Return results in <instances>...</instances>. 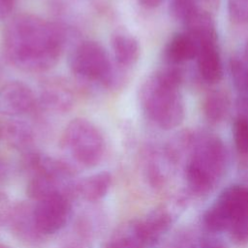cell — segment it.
Listing matches in <instances>:
<instances>
[{
    "instance_id": "8",
    "label": "cell",
    "mask_w": 248,
    "mask_h": 248,
    "mask_svg": "<svg viewBox=\"0 0 248 248\" xmlns=\"http://www.w3.org/2000/svg\"><path fill=\"white\" fill-rule=\"evenodd\" d=\"M39 107L33 90L24 82L11 80L0 88V114L19 119L34 114Z\"/></svg>"
},
{
    "instance_id": "1",
    "label": "cell",
    "mask_w": 248,
    "mask_h": 248,
    "mask_svg": "<svg viewBox=\"0 0 248 248\" xmlns=\"http://www.w3.org/2000/svg\"><path fill=\"white\" fill-rule=\"evenodd\" d=\"M66 39L61 25L33 14H18L4 28L3 53L11 65L21 71L46 72L58 62Z\"/></svg>"
},
{
    "instance_id": "19",
    "label": "cell",
    "mask_w": 248,
    "mask_h": 248,
    "mask_svg": "<svg viewBox=\"0 0 248 248\" xmlns=\"http://www.w3.org/2000/svg\"><path fill=\"white\" fill-rule=\"evenodd\" d=\"M105 248H148L138 225V220L119 225L110 234Z\"/></svg>"
},
{
    "instance_id": "14",
    "label": "cell",
    "mask_w": 248,
    "mask_h": 248,
    "mask_svg": "<svg viewBox=\"0 0 248 248\" xmlns=\"http://www.w3.org/2000/svg\"><path fill=\"white\" fill-rule=\"evenodd\" d=\"M140 232L147 245L152 247L158 245L161 238L171 226V218L164 209H154L143 219L138 220Z\"/></svg>"
},
{
    "instance_id": "29",
    "label": "cell",
    "mask_w": 248,
    "mask_h": 248,
    "mask_svg": "<svg viewBox=\"0 0 248 248\" xmlns=\"http://www.w3.org/2000/svg\"><path fill=\"white\" fill-rule=\"evenodd\" d=\"M140 5L145 9H155L159 7L164 0H138Z\"/></svg>"
},
{
    "instance_id": "2",
    "label": "cell",
    "mask_w": 248,
    "mask_h": 248,
    "mask_svg": "<svg viewBox=\"0 0 248 248\" xmlns=\"http://www.w3.org/2000/svg\"><path fill=\"white\" fill-rule=\"evenodd\" d=\"M182 81L181 69L168 65L148 77L141 85L140 101L142 110L163 130L173 129L184 120V102L179 92Z\"/></svg>"
},
{
    "instance_id": "23",
    "label": "cell",
    "mask_w": 248,
    "mask_h": 248,
    "mask_svg": "<svg viewBox=\"0 0 248 248\" xmlns=\"http://www.w3.org/2000/svg\"><path fill=\"white\" fill-rule=\"evenodd\" d=\"M231 20L237 25L248 24V0H227Z\"/></svg>"
},
{
    "instance_id": "18",
    "label": "cell",
    "mask_w": 248,
    "mask_h": 248,
    "mask_svg": "<svg viewBox=\"0 0 248 248\" xmlns=\"http://www.w3.org/2000/svg\"><path fill=\"white\" fill-rule=\"evenodd\" d=\"M231 108L229 94L221 89H215L205 95L202 103L203 117L210 124H219L226 119Z\"/></svg>"
},
{
    "instance_id": "28",
    "label": "cell",
    "mask_w": 248,
    "mask_h": 248,
    "mask_svg": "<svg viewBox=\"0 0 248 248\" xmlns=\"http://www.w3.org/2000/svg\"><path fill=\"white\" fill-rule=\"evenodd\" d=\"M16 0H0V18L8 16L15 8Z\"/></svg>"
},
{
    "instance_id": "31",
    "label": "cell",
    "mask_w": 248,
    "mask_h": 248,
    "mask_svg": "<svg viewBox=\"0 0 248 248\" xmlns=\"http://www.w3.org/2000/svg\"><path fill=\"white\" fill-rule=\"evenodd\" d=\"M0 248H10V247H8L6 245H0Z\"/></svg>"
},
{
    "instance_id": "13",
    "label": "cell",
    "mask_w": 248,
    "mask_h": 248,
    "mask_svg": "<svg viewBox=\"0 0 248 248\" xmlns=\"http://www.w3.org/2000/svg\"><path fill=\"white\" fill-rule=\"evenodd\" d=\"M197 67L201 78L207 83H216L223 77V65L217 43L202 44L198 46Z\"/></svg>"
},
{
    "instance_id": "27",
    "label": "cell",
    "mask_w": 248,
    "mask_h": 248,
    "mask_svg": "<svg viewBox=\"0 0 248 248\" xmlns=\"http://www.w3.org/2000/svg\"><path fill=\"white\" fill-rule=\"evenodd\" d=\"M221 0H197L199 8L213 15L219 8Z\"/></svg>"
},
{
    "instance_id": "25",
    "label": "cell",
    "mask_w": 248,
    "mask_h": 248,
    "mask_svg": "<svg viewBox=\"0 0 248 248\" xmlns=\"http://www.w3.org/2000/svg\"><path fill=\"white\" fill-rule=\"evenodd\" d=\"M229 235L236 245H245L248 243V219H241L232 223L229 230Z\"/></svg>"
},
{
    "instance_id": "20",
    "label": "cell",
    "mask_w": 248,
    "mask_h": 248,
    "mask_svg": "<svg viewBox=\"0 0 248 248\" xmlns=\"http://www.w3.org/2000/svg\"><path fill=\"white\" fill-rule=\"evenodd\" d=\"M7 141L16 148H27L34 140L33 130L23 120L13 119L3 128Z\"/></svg>"
},
{
    "instance_id": "6",
    "label": "cell",
    "mask_w": 248,
    "mask_h": 248,
    "mask_svg": "<svg viewBox=\"0 0 248 248\" xmlns=\"http://www.w3.org/2000/svg\"><path fill=\"white\" fill-rule=\"evenodd\" d=\"M63 145L76 163L93 168L103 159L105 140L99 128L90 120L77 117L66 126Z\"/></svg>"
},
{
    "instance_id": "32",
    "label": "cell",
    "mask_w": 248,
    "mask_h": 248,
    "mask_svg": "<svg viewBox=\"0 0 248 248\" xmlns=\"http://www.w3.org/2000/svg\"><path fill=\"white\" fill-rule=\"evenodd\" d=\"M247 90H248V77H247Z\"/></svg>"
},
{
    "instance_id": "5",
    "label": "cell",
    "mask_w": 248,
    "mask_h": 248,
    "mask_svg": "<svg viewBox=\"0 0 248 248\" xmlns=\"http://www.w3.org/2000/svg\"><path fill=\"white\" fill-rule=\"evenodd\" d=\"M32 176L27 185L28 196L38 201L53 194H62L71 198L77 193L78 182H75L71 167L54 158L31 153L27 159Z\"/></svg>"
},
{
    "instance_id": "9",
    "label": "cell",
    "mask_w": 248,
    "mask_h": 248,
    "mask_svg": "<svg viewBox=\"0 0 248 248\" xmlns=\"http://www.w3.org/2000/svg\"><path fill=\"white\" fill-rule=\"evenodd\" d=\"M39 105L48 111L66 113L75 104V94L71 85L60 78H48L40 86Z\"/></svg>"
},
{
    "instance_id": "3",
    "label": "cell",
    "mask_w": 248,
    "mask_h": 248,
    "mask_svg": "<svg viewBox=\"0 0 248 248\" xmlns=\"http://www.w3.org/2000/svg\"><path fill=\"white\" fill-rule=\"evenodd\" d=\"M193 153L186 168V179L193 193L210 192L223 175L228 162L226 146L220 138L201 133L190 139Z\"/></svg>"
},
{
    "instance_id": "11",
    "label": "cell",
    "mask_w": 248,
    "mask_h": 248,
    "mask_svg": "<svg viewBox=\"0 0 248 248\" xmlns=\"http://www.w3.org/2000/svg\"><path fill=\"white\" fill-rule=\"evenodd\" d=\"M113 61L123 70L133 67L140 58V46L138 40L127 31L117 30L110 40Z\"/></svg>"
},
{
    "instance_id": "12",
    "label": "cell",
    "mask_w": 248,
    "mask_h": 248,
    "mask_svg": "<svg viewBox=\"0 0 248 248\" xmlns=\"http://www.w3.org/2000/svg\"><path fill=\"white\" fill-rule=\"evenodd\" d=\"M186 33L198 44L217 43V31L213 15L198 8L184 21Z\"/></svg>"
},
{
    "instance_id": "21",
    "label": "cell",
    "mask_w": 248,
    "mask_h": 248,
    "mask_svg": "<svg viewBox=\"0 0 248 248\" xmlns=\"http://www.w3.org/2000/svg\"><path fill=\"white\" fill-rule=\"evenodd\" d=\"M232 138L236 150L248 154V117L239 115L232 124Z\"/></svg>"
},
{
    "instance_id": "24",
    "label": "cell",
    "mask_w": 248,
    "mask_h": 248,
    "mask_svg": "<svg viewBox=\"0 0 248 248\" xmlns=\"http://www.w3.org/2000/svg\"><path fill=\"white\" fill-rule=\"evenodd\" d=\"M232 78L234 85L239 90H247V77H248V67L239 58L233 57L230 63Z\"/></svg>"
},
{
    "instance_id": "22",
    "label": "cell",
    "mask_w": 248,
    "mask_h": 248,
    "mask_svg": "<svg viewBox=\"0 0 248 248\" xmlns=\"http://www.w3.org/2000/svg\"><path fill=\"white\" fill-rule=\"evenodd\" d=\"M199 8L197 0H169L170 16L182 22Z\"/></svg>"
},
{
    "instance_id": "16",
    "label": "cell",
    "mask_w": 248,
    "mask_h": 248,
    "mask_svg": "<svg viewBox=\"0 0 248 248\" xmlns=\"http://www.w3.org/2000/svg\"><path fill=\"white\" fill-rule=\"evenodd\" d=\"M11 224L14 232L16 233L18 238L28 243H36L44 236L38 231L35 224L33 206L31 207L28 204L21 203L14 209L11 217Z\"/></svg>"
},
{
    "instance_id": "26",
    "label": "cell",
    "mask_w": 248,
    "mask_h": 248,
    "mask_svg": "<svg viewBox=\"0 0 248 248\" xmlns=\"http://www.w3.org/2000/svg\"><path fill=\"white\" fill-rule=\"evenodd\" d=\"M198 248H227V246L220 238L207 235L200 240Z\"/></svg>"
},
{
    "instance_id": "4",
    "label": "cell",
    "mask_w": 248,
    "mask_h": 248,
    "mask_svg": "<svg viewBox=\"0 0 248 248\" xmlns=\"http://www.w3.org/2000/svg\"><path fill=\"white\" fill-rule=\"evenodd\" d=\"M70 68L75 78L84 85L113 89L125 79L126 70L116 66L106 48L95 41H83L73 49Z\"/></svg>"
},
{
    "instance_id": "30",
    "label": "cell",
    "mask_w": 248,
    "mask_h": 248,
    "mask_svg": "<svg viewBox=\"0 0 248 248\" xmlns=\"http://www.w3.org/2000/svg\"><path fill=\"white\" fill-rule=\"evenodd\" d=\"M245 58L248 60V41H247L246 46H245Z\"/></svg>"
},
{
    "instance_id": "15",
    "label": "cell",
    "mask_w": 248,
    "mask_h": 248,
    "mask_svg": "<svg viewBox=\"0 0 248 248\" xmlns=\"http://www.w3.org/2000/svg\"><path fill=\"white\" fill-rule=\"evenodd\" d=\"M198 44L186 32L175 33L170 37L164 49V59L168 65L178 66L196 58Z\"/></svg>"
},
{
    "instance_id": "10",
    "label": "cell",
    "mask_w": 248,
    "mask_h": 248,
    "mask_svg": "<svg viewBox=\"0 0 248 248\" xmlns=\"http://www.w3.org/2000/svg\"><path fill=\"white\" fill-rule=\"evenodd\" d=\"M214 203L227 216L231 225L234 221L248 219V187L230 186L221 193Z\"/></svg>"
},
{
    "instance_id": "7",
    "label": "cell",
    "mask_w": 248,
    "mask_h": 248,
    "mask_svg": "<svg viewBox=\"0 0 248 248\" xmlns=\"http://www.w3.org/2000/svg\"><path fill=\"white\" fill-rule=\"evenodd\" d=\"M71 213V198L62 194H53L40 199L33 206L35 224L43 235L61 231L68 223Z\"/></svg>"
},
{
    "instance_id": "17",
    "label": "cell",
    "mask_w": 248,
    "mask_h": 248,
    "mask_svg": "<svg viewBox=\"0 0 248 248\" xmlns=\"http://www.w3.org/2000/svg\"><path fill=\"white\" fill-rule=\"evenodd\" d=\"M111 183L112 177L108 171H99L78 182L77 193L83 200L95 202L106 197L111 187Z\"/></svg>"
}]
</instances>
